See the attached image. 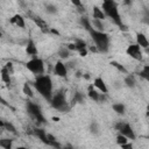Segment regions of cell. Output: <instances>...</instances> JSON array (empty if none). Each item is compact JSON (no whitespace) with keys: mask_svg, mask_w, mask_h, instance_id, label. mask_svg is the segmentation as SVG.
Wrapping results in <instances>:
<instances>
[{"mask_svg":"<svg viewBox=\"0 0 149 149\" xmlns=\"http://www.w3.org/2000/svg\"><path fill=\"white\" fill-rule=\"evenodd\" d=\"M9 22L19 28H24L26 27V21H24V17L20 14H15L13 15L10 19H9Z\"/></svg>","mask_w":149,"mask_h":149,"instance_id":"15","label":"cell"},{"mask_svg":"<svg viewBox=\"0 0 149 149\" xmlns=\"http://www.w3.org/2000/svg\"><path fill=\"white\" fill-rule=\"evenodd\" d=\"M90 132L93 134V135H98L100 133V127L98 125L97 121H92L91 125H90Z\"/></svg>","mask_w":149,"mask_h":149,"instance_id":"27","label":"cell"},{"mask_svg":"<svg viewBox=\"0 0 149 149\" xmlns=\"http://www.w3.org/2000/svg\"><path fill=\"white\" fill-rule=\"evenodd\" d=\"M54 72L58 77L66 78V76H68V68H66V65L62 61H57L56 64L54 65Z\"/></svg>","mask_w":149,"mask_h":149,"instance_id":"11","label":"cell"},{"mask_svg":"<svg viewBox=\"0 0 149 149\" xmlns=\"http://www.w3.org/2000/svg\"><path fill=\"white\" fill-rule=\"evenodd\" d=\"M79 23H80V26H81L85 30H87V31L92 29L91 21H90V19H88V17H86V16H81V17L79 19Z\"/></svg>","mask_w":149,"mask_h":149,"instance_id":"19","label":"cell"},{"mask_svg":"<svg viewBox=\"0 0 149 149\" xmlns=\"http://www.w3.org/2000/svg\"><path fill=\"white\" fill-rule=\"evenodd\" d=\"M35 90L40 93V95H42L45 100L50 101L51 97H52V88H54V85H52V79L49 74H40V76H36L34 83H33Z\"/></svg>","mask_w":149,"mask_h":149,"instance_id":"1","label":"cell"},{"mask_svg":"<svg viewBox=\"0 0 149 149\" xmlns=\"http://www.w3.org/2000/svg\"><path fill=\"white\" fill-rule=\"evenodd\" d=\"M112 108H113V111L115 112V113H118V114H125V112H126V107H125V105L123 104H121V102H116V104H113L112 105Z\"/></svg>","mask_w":149,"mask_h":149,"instance_id":"22","label":"cell"},{"mask_svg":"<svg viewBox=\"0 0 149 149\" xmlns=\"http://www.w3.org/2000/svg\"><path fill=\"white\" fill-rule=\"evenodd\" d=\"M47 137H48V146L55 147V148H59V147H61V144L57 142V140H56V137H55L54 135L47 133Z\"/></svg>","mask_w":149,"mask_h":149,"instance_id":"23","label":"cell"},{"mask_svg":"<svg viewBox=\"0 0 149 149\" xmlns=\"http://www.w3.org/2000/svg\"><path fill=\"white\" fill-rule=\"evenodd\" d=\"M26 68L31 73H34L35 76H40V74H43L44 73V62H43V59H41L37 56L31 57L26 63Z\"/></svg>","mask_w":149,"mask_h":149,"instance_id":"6","label":"cell"},{"mask_svg":"<svg viewBox=\"0 0 149 149\" xmlns=\"http://www.w3.org/2000/svg\"><path fill=\"white\" fill-rule=\"evenodd\" d=\"M70 1H71L72 5H74L77 8H79V10H81V12L84 10V9H83V3H81L80 0H70Z\"/></svg>","mask_w":149,"mask_h":149,"instance_id":"35","label":"cell"},{"mask_svg":"<svg viewBox=\"0 0 149 149\" xmlns=\"http://www.w3.org/2000/svg\"><path fill=\"white\" fill-rule=\"evenodd\" d=\"M0 147L5 149H10L13 147V140L10 139H1L0 140Z\"/></svg>","mask_w":149,"mask_h":149,"instance_id":"26","label":"cell"},{"mask_svg":"<svg viewBox=\"0 0 149 149\" xmlns=\"http://www.w3.org/2000/svg\"><path fill=\"white\" fill-rule=\"evenodd\" d=\"M136 43L141 48H144V49H147L149 47V41H148L147 36L143 33H137L136 34Z\"/></svg>","mask_w":149,"mask_h":149,"instance_id":"16","label":"cell"},{"mask_svg":"<svg viewBox=\"0 0 149 149\" xmlns=\"http://www.w3.org/2000/svg\"><path fill=\"white\" fill-rule=\"evenodd\" d=\"M101 9L105 14V16L112 19V21L120 27V29L126 30L127 28L123 26L122 21H121V16L118 9V5L114 0H102V5H101Z\"/></svg>","mask_w":149,"mask_h":149,"instance_id":"2","label":"cell"},{"mask_svg":"<svg viewBox=\"0 0 149 149\" xmlns=\"http://www.w3.org/2000/svg\"><path fill=\"white\" fill-rule=\"evenodd\" d=\"M10 71H12V64L10 63H7L2 69H1V72H0V74H1V79H2V81L7 85V86H9L10 85Z\"/></svg>","mask_w":149,"mask_h":149,"instance_id":"12","label":"cell"},{"mask_svg":"<svg viewBox=\"0 0 149 149\" xmlns=\"http://www.w3.org/2000/svg\"><path fill=\"white\" fill-rule=\"evenodd\" d=\"M45 12L48 14H56L57 13V7L52 3H47L45 5Z\"/></svg>","mask_w":149,"mask_h":149,"instance_id":"32","label":"cell"},{"mask_svg":"<svg viewBox=\"0 0 149 149\" xmlns=\"http://www.w3.org/2000/svg\"><path fill=\"white\" fill-rule=\"evenodd\" d=\"M127 142H128V139H127L125 135H122V134L119 133V135L116 136V143H118L119 146H122V144H125V143H127Z\"/></svg>","mask_w":149,"mask_h":149,"instance_id":"34","label":"cell"},{"mask_svg":"<svg viewBox=\"0 0 149 149\" xmlns=\"http://www.w3.org/2000/svg\"><path fill=\"white\" fill-rule=\"evenodd\" d=\"M125 84H126L127 87H130V88L135 87V85H136L135 77H134L133 74H128V76H126V77H125Z\"/></svg>","mask_w":149,"mask_h":149,"instance_id":"21","label":"cell"},{"mask_svg":"<svg viewBox=\"0 0 149 149\" xmlns=\"http://www.w3.org/2000/svg\"><path fill=\"white\" fill-rule=\"evenodd\" d=\"M122 2H123L126 6H132L133 2H134V0H122Z\"/></svg>","mask_w":149,"mask_h":149,"instance_id":"36","label":"cell"},{"mask_svg":"<svg viewBox=\"0 0 149 149\" xmlns=\"http://www.w3.org/2000/svg\"><path fill=\"white\" fill-rule=\"evenodd\" d=\"M140 77L144 80H149V65H144L143 69L140 71Z\"/></svg>","mask_w":149,"mask_h":149,"instance_id":"30","label":"cell"},{"mask_svg":"<svg viewBox=\"0 0 149 149\" xmlns=\"http://www.w3.org/2000/svg\"><path fill=\"white\" fill-rule=\"evenodd\" d=\"M98 91H100L101 93H105V94H107L108 93V88H107V85H106V83H105V80L102 79V77H95L94 78V80H93V84H92Z\"/></svg>","mask_w":149,"mask_h":149,"instance_id":"13","label":"cell"},{"mask_svg":"<svg viewBox=\"0 0 149 149\" xmlns=\"http://www.w3.org/2000/svg\"><path fill=\"white\" fill-rule=\"evenodd\" d=\"M70 55H71V51L68 49V47H62V48H59V50H58V56H59V58L66 59V58L70 57Z\"/></svg>","mask_w":149,"mask_h":149,"instance_id":"20","label":"cell"},{"mask_svg":"<svg viewBox=\"0 0 149 149\" xmlns=\"http://www.w3.org/2000/svg\"><path fill=\"white\" fill-rule=\"evenodd\" d=\"M84 99H85V94H84L83 92H79V91H78V92L74 93L72 101H73L74 104H81V102L84 101Z\"/></svg>","mask_w":149,"mask_h":149,"instance_id":"24","label":"cell"},{"mask_svg":"<svg viewBox=\"0 0 149 149\" xmlns=\"http://www.w3.org/2000/svg\"><path fill=\"white\" fill-rule=\"evenodd\" d=\"M87 95H88V98L91 99V100H93V101H97V102H99V101H104L105 100V93H99L94 87H93V85H90L88 86V90H87Z\"/></svg>","mask_w":149,"mask_h":149,"instance_id":"10","label":"cell"},{"mask_svg":"<svg viewBox=\"0 0 149 149\" xmlns=\"http://www.w3.org/2000/svg\"><path fill=\"white\" fill-rule=\"evenodd\" d=\"M26 52H27V55H29V56H31V57H35V56H37V54H38L37 47H36L35 42H34L31 38L28 40V42H27V44H26Z\"/></svg>","mask_w":149,"mask_h":149,"instance_id":"14","label":"cell"},{"mask_svg":"<svg viewBox=\"0 0 149 149\" xmlns=\"http://www.w3.org/2000/svg\"><path fill=\"white\" fill-rule=\"evenodd\" d=\"M34 134L35 136H37L44 144L48 146V137H47V132L43 128H35L34 129Z\"/></svg>","mask_w":149,"mask_h":149,"instance_id":"17","label":"cell"},{"mask_svg":"<svg viewBox=\"0 0 149 149\" xmlns=\"http://www.w3.org/2000/svg\"><path fill=\"white\" fill-rule=\"evenodd\" d=\"M126 54L128 56H130L132 58L136 59V61H142V50H141V47L137 44V43H133V44H129L126 49Z\"/></svg>","mask_w":149,"mask_h":149,"instance_id":"9","label":"cell"},{"mask_svg":"<svg viewBox=\"0 0 149 149\" xmlns=\"http://www.w3.org/2000/svg\"><path fill=\"white\" fill-rule=\"evenodd\" d=\"M0 128H3V121L0 119Z\"/></svg>","mask_w":149,"mask_h":149,"instance_id":"40","label":"cell"},{"mask_svg":"<svg viewBox=\"0 0 149 149\" xmlns=\"http://www.w3.org/2000/svg\"><path fill=\"white\" fill-rule=\"evenodd\" d=\"M111 65L112 66H114V68H116L119 71H121L122 73H126L127 72V70L125 69V66L122 65V64H120V63H118V62H115V61H112L111 62Z\"/></svg>","mask_w":149,"mask_h":149,"instance_id":"33","label":"cell"},{"mask_svg":"<svg viewBox=\"0 0 149 149\" xmlns=\"http://www.w3.org/2000/svg\"><path fill=\"white\" fill-rule=\"evenodd\" d=\"M68 49L70 51H78L79 55L81 57H85L87 55V47H86V43L84 40H80V38H76L73 43H70L68 45Z\"/></svg>","mask_w":149,"mask_h":149,"instance_id":"8","label":"cell"},{"mask_svg":"<svg viewBox=\"0 0 149 149\" xmlns=\"http://www.w3.org/2000/svg\"><path fill=\"white\" fill-rule=\"evenodd\" d=\"M22 91H23V93H24L27 97H29V98H33V97H34L33 90H31V87H30V85H29L28 83H24V84H23Z\"/></svg>","mask_w":149,"mask_h":149,"instance_id":"29","label":"cell"},{"mask_svg":"<svg viewBox=\"0 0 149 149\" xmlns=\"http://www.w3.org/2000/svg\"><path fill=\"white\" fill-rule=\"evenodd\" d=\"M50 105L52 108L57 111H65L68 108V101L64 90H59L56 93H52V97L50 99Z\"/></svg>","mask_w":149,"mask_h":149,"instance_id":"4","label":"cell"},{"mask_svg":"<svg viewBox=\"0 0 149 149\" xmlns=\"http://www.w3.org/2000/svg\"><path fill=\"white\" fill-rule=\"evenodd\" d=\"M3 128H5L6 130H8V132L13 133V134H16V128H15V126H14L13 123L8 122V121L3 122Z\"/></svg>","mask_w":149,"mask_h":149,"instance_id":"31","label":"cell"},{"mask_svg":"<svg viewBox=\"0 0 149 149\" xmlns=\"http://www.w3.org/2000/svg\"><path fill=\"white\" fill-rule=\"evenodd\" d=\"M121 148H125V149H132V148H133V146H132V144H129V143L127 142V143L122 144V146H121Z\"/></svg>","mask_w":149,"mask_h":149,"instance_id":"37","label":"cell"},{"mask_svg":"<svg viewBox=\"0 0 149 149\" xmlns=\"http://www.w3.org/2000/svg\"><path fill=\"white\" fill-rule=\"evenodd\" d=\"M34 21H35L36 24L41 28V30H42L43 33H48V26L41 20V17H34Z\"/></svg>","mask_w":149,"mask_h":149,"instance_id":"28","label":"cell"},{"mask_svg":"<svg viewBox=\"0 0 149 149\" xmlns=\"http://www.w3.org/2000/svg\"><path fill=\"white\" fill-rule=\"evenodd\" d=\"M51 33H52V34H56V35H59V33H58L57 30H55V29H51Z\"/></svg>","mask_w":149,"mask_h":149,"instance_id":"39","label":"cell"},{"mask_svg":"<svg viewBox=\"0 0 149 149\" xmlns=\"http://www.w3.org/2000/svg\"><path fill=\"white\" fill-rule=\"evenodd\" d=\"M91 24L93 26L94 29L97 30H101L104 31V23H102V20H98V19H93V21H91Z\"/></svg>","mask_w":149,"mask_h":149,"instance_id":"25","label":"cell"},{"mask_svg":"<svg viewBox=\"0 0 149 149\" xmlns=\"http://www.w3.org/2000/svg\"><path fill=\"white\" fill-rule=\"evenodd\" d=\"M90 36L92 38V41L95 44V48L98 51L100 52H107L109 50V43H111V38L108 36V34H106L105 31L101 30H97L94 28H92L91 30H88Z\"/></svg>","mask_w":149,"mask_h":149,"instance_id":"3","label":"cell"},{"mask_svg":"<svg viewBox=\"0 0 149 149\" xmlns=\"http://www.w3.org/2000/svg\"><path fill=\"white\" fill-rule=\"evenodd\" d=\"M0 102H1V104H3V105H6V106H8V104L6 102V100H5V99H3L1 95H0Z\"/></svg>","mask_w":149,"mask_h":149,"instance_id":"38","label":"cell"},{"mask_svg":"<svg viewBox=\"0 0 149 149\" xmlns=\"http://www.w3.org/2000/svg\"><path fill=\"white\" fill-rule=\"evenodd\" d=\"M27 112L28 114L35 120L37 121L38 123H45L47 120L43 115V112L41 109V106L37 105L36 102H33V101H28L27 102Z\"/></svg>","mask_w":149,"mask_h":149,"instance_id":"5","label":"cell"},{"mask_svg":"<svg viewBox=\"0 0 149 149\" xmlns=\"http://www.w3.org/2000/svg\"><path fill=\"white\" fill-rule=\"evenodd\" d=\"M115 129H116L120 134L125 135L128 140H135V137H136L135 132L133 130L132 126H130L128 122H125V121H119V122H116V123H115Z\"/></svg>","mask_w":149,"mask_h":149,"instance_id":"7","label":"cell"},{"mask_svg":"<svg viewBox=\"0 0 149 149\" xmlns=\"http://www.w3.org/2000/svg\"><path fill=\"white\" fill-rule=\"evenodd\" d=\"M92 15H93V19H98V20H104L106 16L101 9V7H98V6H93V10H92Z\"/></svg>","mask_w":149,"mask_h":149,"instance_id":"18","label":"cell"}]
</instances>
